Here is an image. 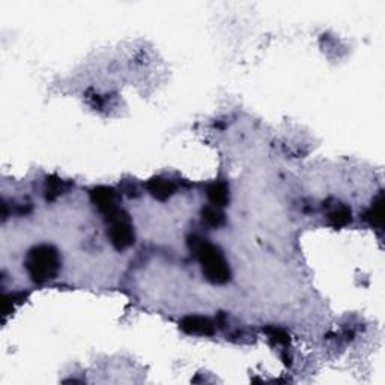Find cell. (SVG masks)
<instances>
[{
	"label": "cell",
	"instance_id": "obj_7",
	"mask_svg": "<svg viewBox=\"0 0 385 385\" xmlns=\"http://www.w3.org/2000/svg\"><path fill=\"white\" fill-rule=\"evenodd\" d=\"M74 187V181H69V179H64L58 175H50L46 178V181H44V199L47 202H55L59 198H62V196L68 194Z\"/></svg>",
	"mask_w": 385,
	"mask_h": 385
},
{
	"label": "cell",
	"instance_id": "obj_10",
	"mask_svg": "<svg viewBox=\"0 0 385 385\" xmlns=\"http://www.w3.org/2000/svg\"><path fill=\"white\" fill-rule=\"evenodd\" d=\"M363 220L373 229H382L384 226V196L382 191L373 199L372 205L363 214Z\"/></svg>",
	"mask_w": 385,
	"mask_h": 385
},
{
	"label": "cell",
	"instance_id": "obj_12",
	"mask_svg": "<svg viewBox=\"0 0 385 385\" xmlns=\"http://www.w3.org/2000/svg\"><path fill=\"white\" fill-rule=\"evenodd\" d=\"M264 333L266 334L268 340L273 345L277 346H288L291 343V336L286 333V331L280 327H273V325H268L264 328Z\"/></svg>",
	"mask_w": 385,
	"mask_h": 385
},
{
	"label": "cell",
	"instance_id": "obj_5",
	"mask_svg": "<svg viewBox=\"0 0 385 385\" xmlns=\"http://www.w3.org/2000/svg\"><path fill=\"white\" fill-rule=\"evenodd\" d=\"M179 328L187 336L211 337L216 334V324L212 319L200 315H188L179 320Z\"/></svg>",
	"mask_w": 385,
	"mask_h": 385
},
{
	"label": "cell",
	"instance_id": "obj_1",
	"mask_svg": "<svg viewBox=\"0 0 385 385\" xmlns=\"http://www.w3.org/2000/svg\"><path fill=\"white\" fill-rule=\"evenodd\" d=\"M187 246L200 264L202 274L211 284H226L232 279V270L223 250L209 239L196 234L187 237Z\"/></svg>",
	"mask_w": 385,
	"mask_h": 385
},
{
	"label": "cell",
	"instance_id": "obj_9",
	"mask_svg": "<svg viewBox=\"0 0 385 385\" xmlns=\"http://www.w3.org/2000/svg\"><path fill=\"white\" fill-rule=\"evenodd\" d=\"M207 198L211 205L225 208L230 202V187L226 181H214L207 187Z\"/></svg>",
	"mask_w": 385,
	"mask_h": 385
},
{
	"label": "cell",
	"instance_id": "obj_13",
	"mask_svg": "<svg viewBox=\"0 0 385 385\" xmlns=\"http://www.w3.org/2000/svg\"><path fill=\"white\" fill-rule=\"evenodd\" d=\"M119 191L127 194L130 199H139L142 196L140 187H139L137 181H134V179H123V181H121Z\"/></svg>",
	"mask_w": 385,
	"mask_h": 385
},
{
	"label": "cell",
	"instance_id": "obj_8",
	"mask_svg": "<svg viewBox=\"0 0 385 385\" xmlns=\"http://www.w3.org/2000/svg\"><path fill=\"white\" fill-rule=\"evenodd\" d=\"M333 205L324 203V208L327 209V221L331 228L342 229L352 223V211L348 205L331 199Z\"/></svg>",
	"mask_w": 385,
	"mask_h": 385
},
{
	"label": "cell",
	"instance_id": "obj_4",
	"mask_svg": "<svg viewBox=\"0 0 385 385\" xmlns=\"http://www.w3.org/2000/svg\"><path fill=\"white\" fill-rule=\"evenodd\" d=\"M89 199H91L94 207L105 217L107 214L121 208L119 205L122 202V196L119 190H116L113 187L96 185L89 190Z\"/></svg>",
	"mask_w": 385,
	"mask_h": 385
},
{
	"label": "cell",
	"instance_id": "obj_6",
	"mask_svg": "<svg viewBox=\"0 0 385 385\" xmlns=\"http://www.w3.org/2000/svg\"><path fill=\"white\" fill-rule=\"evenodd\" d=\"M145 188L158 202H167L169 199H172L178 190L176 184L166 176H152L145 184Z\"/></svg>",
	"mask_w": 385,
	"mask_h": 385
},
{
	"label": "cell",
	"instance_id": "obj_11",
	"mask_svg": "<svg viewBox=\"0 0 385 385\" xmlns=\"http://www.w3.org/2000/svg\"><path fill=\"white\" fill-rule=\"evenodd\" d=\"M200 219L203 225L211 229H220L226 225V214L214 205H207L200 209Z\"/></svg>",
	"mask_w": 385,
	"mask_h": 385
},
{
	"label": "cell",
	"instance_id": "obj_3",
	"mask_svg": "<svg viewBox=\"0 0 385 385\" xmlns=\"http://www.w3.org/2000/svg\"><path fill=\"white\" fill-rule=\"evenodd\" d=\"M104 221L107 225V237L116 252L122 253L136 244V230H134L132 220L127 211L118 208L107 214Z\"/></svg>",
	"mask_w": 385,
	"mask_h": 385
},
{
	"label": "cell",
	"instance_id": "obj_2",
	"mask_svg": "<svg viewBox=\"0 0 385 385\" xmlns=\"http://www.w3.org/2000/svg\"><path fill=\"white\" fill-rule=\"evenodd\" d=\"M24 268L33 283L46 284L55 280L62 270L60 252L51 244L33 246L26 255Z\"/></svg>",
	"mask_w": 385,
	"mask_h": 385
}]
</instances>
